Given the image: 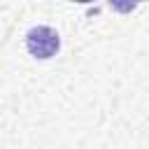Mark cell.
I'll return each instance as SVG.
<instances>
[{
    "instance_id": "cell-1",
    "label": "cell",
    "mask_w": 149,
    "mask_h": 149,
    "mask_svg": "<svg viewBox=\"0 0 149 149\" xmlns=\"http://www.w3.org/2000/svg\"><path fill=\"white\" fill-rule=\"evenodd\" d=\"M26 51L35 61H51L61 51V33L54 26L37 23L26 33Z\"/></svg>"
}]
</instances>
